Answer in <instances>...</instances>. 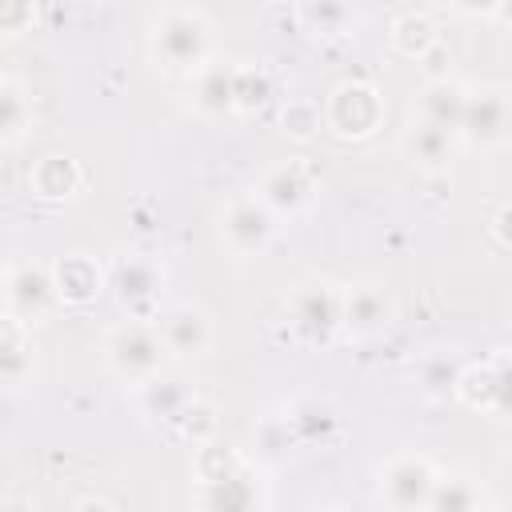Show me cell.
<instances>
[{"instance_id": "obj_29", "label": "cell", "mask_w": 512, "mask_h": 512, "mask_svg": "<svg viewBox=\"0 0 512 512\" xmlns=\"http://www.w3.org/2000/svg\"><path fill=\"white\" fill-rule=\"evenodd\" d=\"M272 96V80L264 68H236V112H252Z\"/></svg>"}, {"instance_id": "obj_7", "label": "cell", "mask_w": 512, "mask_h": 512, "mask_svg": "<svg viewBox=\"0 0 512 512\" xmlns=\"http://www.w3.org/2000/svg\"><path fill=\"white\" fill-rule=\"evenodd\" d=\"M436 480H440V472H436V464H432L428 456H420V452H400V456H392V460L384 464V472H380V500H384L388 508H400V512H404V508H428Z\"/></svg>"}, {"instance_id": "obj_9", "label": "cell", "mask_w": 512, "mask_h": 512, "mask_svg": "<svg viewBox=\"0 0 512 512\" xmlns=\"http://www.w3.org/2000/svg\"><path fill=\"white\" fill-rule=\"evenodd\" d=\"M460 140L472 148H500L512 140V100L500 88H480L468 92L464 120H460Z\"/></svg>"}, {"instance_id": "obj_33", "label": "cell", "mask_w": 512, "mask_h": 512, "mask_svg": "<svg viewBox=\"0 0 512 512\" xmlns=\"http://www.w3.org/2000/svg\"><path fill=\"white\" fill-rule=\"evenodd\" d=\"M452 4L464 16H496L500 12V0H452Z\"/></svg>"}, {"instance_id": "obj_31", "label": "cell", "mask_w": 512, "mask_h": 512, "mask_svg": "<svg viewBox=\"0 0 512 512\" xmlns=\"http://www.w3.org/2000/svg\"><path fill=\"white\" fill-rule=\"evenodd\" d=\"M320 128V108L308 104V100H292L284 108V132H292L296 140H312Z\"/></svg>"}, {"instance_id": "obj_3", "label": "cell", "mask_w": 512, "mask_h": 512, "mask_svg": "<svg viewBox=\"0 0 512 512\" xmlns=\"http://www.w3.org/2000/svg\"><path fill=\"white\" fill-rule=\"evenodd\" d=\"M108 288L116 292V300L128 308L132 320H156L160 316V288H164V268L148 256H120L108 268Z\"/></svg>"}, {"instance_id": "obj_18", "label": "cell", "mask_w": 512, "mask_h": 512, "mask_svg": "<svg viewBox=\"0 0 512 512\" xmlns=\"http://www.w3.org/2000/svg\"><path fill=\"white\" fill-rule=\"evenodd\" d=\"M296 448H300V436H296L288 412H268V416L256 420V428H252V456L260 464H280Z\"/></svg>"}, {"instance_id": "obj_19", "label": "cell", "mask_w": 512, "mask_h": 512, "mask_svg": "<svg viewBox=\"0 0 512 512\" xmlns=\"http://www.w3.org/2000/svg\"><path fill=\"white\" fill-rule=\"evenodd\" d=\"M464 104H468V92L456 84V80H428L424 92H420V116L440 124V128H452L460 136V120H464Z\"/></svg>"}, {"instance_id": "obj_14", "label": "cell", "mask_w": 512, "mask_h": 512, "mask_svg": "<svg viewBox=\"0 0 512 512\" xmlns=\"http://www.w3.org/2000/svg\"><path fill=\"white\" fill-rule=\"evenodd\" d=\"M52 276H56V292H60V304H92L104 288V276L96 268L92 256L84 252H72V256H60L52 264Z\"/></svg>"}, {"instance_id": "obj_21", "label": "cell", "mask_w": 512, "mask_h": 512, "mask_svg": "<svg viewBox=\"0 0 512 512\" xmlns=\"http://www.w3.org/2000/svg\"><path fill=\"white\" fill-rule=\"evenodd\" d=\"M296 16L316 36H344L356 20L352 0H296Z\"/></svg>"}, {"instance_id": "obj_1", "label": "cell", "mask_w": 512, "mask_h": 512, "mask_svg": "<svg viewBox=\"0 0 512 512\" xmlns=\"http://www.w3.org/2000/svg\"><path fill=\"white\" fill-rule=\"evenodd\" d=\"M208 20L188 8H168L152 20V56L172 76H196L208 64Z\"/></svg>"}, {"instance_id": "obj_30", "label": "cell", "mask_w": 512, "mask_h": 512, "mask_svg": "<svg viewBox=\"0 0 512 512\" xmlns=\"http://www.w3.org/2000/svg\"><path fill=\"white\" fill-rule=\"evenodd\" d=\"M488 412L512 420V352L492 356V404H488Z\"/></svg>"}, {"instance_id": "obj_34", "label": "cell", "mask_w": 512, "mask_h": 512, "mask_svg": "<svg viewBox=\"0 0 512 512\" xmlns=\"http://www.w3.org/2000/svg\"><path fill=\"white\" fill-rule=\"evenodd\" d=\"M492 228H496V236H500L504 244H512V204H504V208L496 212V220H492Z\"/></svg>"}, {"instance_id": "obj_5", "label": "cell", "mask_w": 512, "mask_h": 512, "mask_svg": "<svg viewBox=\"0 0 512 512\" xmlns=\"http://www.w3.org/2000/svg\"><path fill=\"white\" fill-rule=\"evenodd\" d=\"M56 304H60V292H56L52 268H44L36 260H16L8 268V312L16 320L36 328L56 312Z\"/></svg>"}, {"instance_id": "obj_23", "label": "cell", "mask_w": 512, "mask_h": 512, "mask_svg": "<svg viewBox=\"0 0 512 512\" xmlns=\"http://www.w3.org/2000/svg\"><path fill=\"white\" fill-rule=\"evenodd\" d=\"M28 184H32V192L44 196V200H64V196H72V192L80 188V168H76L72 160H64V156H44V160L28 172Z\"/></svg>"}, {"instance_id": "obj_12", "label": "cell", "mask_w": 512, "mask_h": 512, "mask_svg": "<svg viewBox=\"0 0 512 512\" xmlns=\"http://www.w3.org/2000/svg\"><path fill=\"white\" fill-rule=\"evenodd\" d=\"M256 196L276 212V216H296L312 200V180L304 176L300 164H276L260 176Z\"/></svg>"}, {"instance_id": "obj_8", "label": "cell", "mask_w": 512, "mask_h": 512, "mask_svg": "<svg viewBox=\"0 0 512 512\" xmlns=\"http://www.w3.org/2000/svg\"><path fill=\"white\" fill-rule=\"evenodd\" d=\"M276 212L252 192V196H236L224 216H220V236L224 244L236 252V256H252V252H264L268 240L276 236Z\"/></svg>"}, {"instance_id": "obj_27", "label": "cell", "mask_w": 512, "mask_h": 512, "mask_svg": "<svg viewBox=\"0 0 512 512\" xmlns=\"http://www.w3.org/2000/svg\"><path fill=\"white\" fill-rule=\"evenodd\" d=\"M456 396H460L468 408H484V412H488V404H492V360L464 364V368H460Z\"/></svg>"}, {"instance_id": "obj_4", "label": "cell", "mask_w": 512, "mask_h": 512, "mask_svg": "<svg viewBox=\"0 0 512 512\" xmlns=\"http://www.w3.org/2000/svg\"><path fill=\"white\" fill-rule=\"evenodd\" d=\"M340 304H344V292H336L332 284H324V280L300 284L288 296V324H292L296 340L328 344L332 332L340 328Z\"/></svg>"}, {"instance_id": "obj_20", "label": "cell", "mask_w": 512, "mask_h": 512, "mask_svg": "<svg viewBox=\"0 0 512 512\" xmlns=\"http://www.w3.org/2000/svg\"><path fill=\"white\" fill-rule=\"evenodd\" d=\"M496 500L484 492L480 480L472 476H440L428 500V512H472V508H492Z\"/></svg>"}, {"instance_id": "obj_13", "label": "cell", "mask_w": 512, "mask_h": 512, "mask_svg": "<svg viewBox=\"0 0 512 512\" xmlns=\"http://www.w3.org/2000/svg\"><path fill=\"white\" fill-rule=\"evenodd\" d=\"M452 140H456L452 128H440V124H432V120L420 116V120H412V128L404 132L400 148H404V156H408L416 168L440 172V168H448V160H452Z\"/></svg>"}, {"instance_id": "obj_26", "label": "cell", "mask_w": 512, "mask_h": 512, "mask_svg": "<svg viewBox=\"0 0 512 512\" xmlns=\"http://www.w3.org/2000/svg\"><path fill=\"white\" fill-rule=\"evenodd\" d=\"M204 488H208L204 500H208L212 508H252V504H260L256 484H252L244 472H228V476H220V480H208Z\"/></svg>"}, {"instance_id": "obj_25", "label": "cell", "mask_w": 512, "mask_h": 512, "mask_svg": "<svg viewBox=\"0 0 512 512\" xmlns=\"http://www.w3.org/2000/svg\"><path fill=\"white\" fill-rule=\"evenodd\" d=\"M460 360L448 356V352H432L424 364H420V392L428 400H448L456 396V384H460Z\"/></svg>"}, {"instance_id": "obj_28", "label": "cell", "mask_w": 512, "mask_h": 512, "mask_svg": "<svg viewBox=\"0 0 512 512\" xmlns=\"http://www.w3.org/2000/svg\"><path fill=\"white\" fill-rule=\"evenodd\" d=\"M4 144L12 148L20 136H24V128H32V104L24 100V92L16 88V80H4Z\"/></svg>"}, {"instance_id": "obj_10", "label": "cell", "mask_w": 512, "mask_h": 512, "mask_svg": "<svg viewBox=\"0 0 512 512\" xmlns=\"http://www.w3.org/2000/svg\"><path fill=\"white\" fill-rule=\"evenodd\" d=\"M396 308H392V296L380 288V284H356L344 292V304H340V328L356 340H372L380 336L388 324H392Z\"/></svg>"}, {"instance_id": "obj_35", "label": "cell", "mask_w": 512, "mask_h": 512, "mask_svg": "<svg viewBox=\"0 0 512 512\" xmlns=\"http://www.w3.org/2000/svg\"><path fill=\"white\" fill-rule=\"evenodd\" d=\"M496 16H500V20L512 28V0H500V12H496Z\"/></svg>"}, {"instance_id": "obj_22", "label": "cell", "mask_w": 512, "mask_h": 512, "mask_svg": "<svg viewBox=\"0 0 512 512\" xmlns=\"http://www.w3.org/2000/svg\"><path fill=\"white\" fill-rule=\"evenodd\" d=\"M288 420H292L300 444H324V440L336 432V424H340L336 408L324 404L320 396H304V400H296V404L288 408Z\"/></svg>"}, {"instance_id": "obj_15", "label": "cell", "mask_w": 512, "mask_h": 512, "mask_svg": "<svg viewBox=\"0 0 512 512\" xmlns=\"http://www.w3.org/2000/svg\"><path fill=\"white\" fill-rule=\"evenodd\" d=\"M192 104H196L204 116L236 112V68L208 60V64L192 76Z\"/></svg>"}, {"instance_id": "obj_17", "label": "cell", "mask_w": 512, "mask_h": 512, "mask_svg": "<svg viewBox=\"0 0 512 512\" xmlns=\"http://www.w3.org/2000/svg\"><path fill=\"white\" fill-rule=\"evenodd\" d=\"M136 392H140V408H144V416H156V420H180L184 416V408L196 400L188 388H184V380H176V376H164V372H156L152 380H144V384H136Z\"/></svg>"}, {"instance_id": "obj_16", "label": "cell", "mask_w": 512, "mask_h": 512, "mask_svg": "<svg viewBox=\"0 0 512 512\" xmlns=\"http://www.w3.org/2000/svg\"><path fill=\"white\" fill-rule=\"evenodd\" d=\"M0 372L8 388H20L32 376V328L16 320L12 312L4 316V336H0Z\"/></svg>"}, {"instance_id": "obj_11", "label": "cell", "mask_w": 512, "mask_h": 512, "mask_svg": "<svg viewBox=\"0 0 512 512\" xmlns=\"http://www.w3.org/2000/svg\"><path fill=\"white\" fill-rule=\"evenodd\" d=\"M156 332L172 356H204L212 348V320L196 304H176L156 316Z\"/></svg>"}, {"instance_id": "obj_32", "label": "cell", "mask_w": 512, "mask_h": 512, "mask_svg": "<svg viewBox=\"0 0 512 512\" xmlns=\"http://www.w3.org/2000/svg\"><path fill=\"white\" fill-rule=\"evenodd\" d=\"M36 20V0H0V24L8 36L28 32Z\"/></svg>"}, {"instance_id": "obj_24", "label": "cell", "mask_w": 512, "mask_h": 512, "mask_svg": "<svg viewBox=\"0 0 512 512\" xmlns=\"http://www.w3.org/2000/svg\"><path fill=\"white\" fill-rule=\"evenodd\" d=\"M436 40H440V36H436V24H432L424 12H404V16H396V24H392V48H396L400 56H408V60H420Z\"/></svg>"}, {"instance_id": "obj_6", "label": "cell", "mask_w": 512, "mask_h": 512, "mask_svg": "<svg viewBox=\"0 0 512 512\" xmlns=\"http://www.w3.org/2000/svg\"><path fill=\"white\" fill-rule=\"evenodd\" d=\"M384 116V100L372 84L364 80H348L340 88H332L328 104H324V124L336 132V136H348V140H360V136H372L376 124Z\"/></svg>"}, {"instance_id": "obj_2", "label": "cell", "mask_w": 512, "mask_h": 512, "mask_svg": "<svg viewBox=\"0 0 512 512\" xmlns=\"http://www.w3.org/2000/svg\"><path fill=\"white\" fill-rule=\"evenodd\" d=\"M164 352H168V348H164L156 324H148V320L124 324V328H116L112 340H108V364H112V372H116L120 380H128V384L152 380V376L160 372V364H164Z\"/></svg>"}]
</instances>
